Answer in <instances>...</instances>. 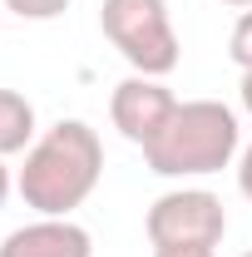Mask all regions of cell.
Segmentation results:
<instances>
[{
	"instance_id": "obj_13",
	"label": "cell",
	"mask_w": 252,
	"mask_h": 257,
	"mask_svg": "<svg viewBox=\"0 0 252 257\" xmlns=\"http://www.w3.org/2000/svg\"><path fill=\"white\" fill-rule=\"evenodd\" d=\"M222 5H237V10H252V0H222Z\"/></svg>"
},
{
	"instance_id": "obj_4",
	"label": "cell",
	"mask_w": 252,
	"mask_h": 257,
	"mask_svg": "<svg viewBox=\"0 0 252 257\" xmlns=\"http://www.w3.org/2000/svg\"><path fill=\"white\" fill-rule=\"evenodd\" d=\"M144 232L149 247H218L227 237V208L208 188H168L154 198Z\"/></svg>"
},
{
	"instance_id": "obj_11",
	"label": "cell",
	"mask_w": 252,
	"mask_h": 257,
	"mask_svg": "<svg viewBox=\"0 0 252 257\" xmlns=\"http://www.w3.org/2000/svg\"><path fill=\"white\" fill-rule=\"evenodd\" d=\"M237 94H242V109L252 114V69H242V84H237Z\"/></svg>"
},
{
	"instance_id": "obj_15",
	"label": "cell",
	"mask_w": 252,
	"mask_h": 257,
	"mask_svg": "<svg viewBox=\"0 0 252 257\" xmlns=\"http://www.w3.org/2000/svg\"><path fill=\"white\" fill-rule=\"evenodd\" d=\"M0 15H5V5H0Z\"/></svg>"
},
{
	"instance_id": "obj_14",
	"label": "cell",
	"mask_w": 252,
	"mask_h": 257,
	"mask_svg": "<svg viewBox=\"0 0 252 257\" xmlns=\"http://www.w3.org/2000/svg\"><path fill=\"white\" fill-rule=\"evenodd\" d=\"M237 257H252V252H237Z\"/></svg>"
},
{
	"instance_id": "obj_6",
	"label": "cell",
	"mask_w": 252,
	"mask_h": 257,
	"mask_svg": "<svg viewBox=\"0 0 252 257\" xmlns=\"http://www.w3.org/2000/svg\"><path fill=\"white\" fill-rule=\"evenodd\" d=\"M0 257H94V237L74 218H35L0 237Z\"/></svg>"
},
{
	"instance_id": "obj_2",
	"label": "cell",
	"mask_w": 252,
	"mask_h": 257,
	"mask_svg": "<svg viewBox=\"0 0 252 257\" xmlns=\"http://www.w3.org/2000/svg\"><path fill=\"white\" fill-rule=\"evenodd\" d=\"M237 154H242V124L237 109H227L222 99H178L158 139L144 144V163L158 178H208L232 168Z\"/></svg>"
},
{
	"instance_id": "obj_8",
	"label": "cell",
	"mask_w": 252,
	"mask_h": 257,
	"mask_svg": "<svg viewBox=\"0 0 252 257\" xmlns=\"http://www.w3.org/2000/svg\"><path fill=\"white\" fill-rule=\"evenodd\" d=\"M10 15H20V20H35V25H45V20H60L64 10L74 5V0H0Z\"/></svg>"
},
{
	"instance_id": "obj_10",
	"label": "cell",
	"mask_w": 252,
	"mask_h": 257,
	"mask_svg": "<svg viewBox=\"0 0 252 257\" xmlns=\"http://www.w3.org/2000/svg\"><path fill=\"white\" fill-rule=\"evenodd\" d=\"M237 188H242V198L252 203V144L237 154Z\"/></svg>"
},
{
	"instance_id": "obj_9",
	"label": "cell",
	"mask_w": 252,
	"mask_h": 257,
	"mask_svg": "<svg viewBox=\"0 0 252 257\" xmlns=\"http://www.w3.org/2000/svg\"><path fill=\"white\" fill-rule=\"evenodd\" d=\"M227 60L237 64V69H252V10L237 15V25L227 35Z\"/></svg>"
},
{
	"instance_id": "obj_12",
	"label": "cell",
	"mask_w": 252,
	"mask_h": 257,
	"mask_svg": "<svg viewBox=\"0 0 252 257\" xmlns=\"http://www.w3.org/2000/svg\"><path fill=\"white\" fill-rule=\"evenodd\" d=\"M10 188H15V178H10V168H5V159H0V208H5V198H10Z\"/></svg>"
},
{
	"instance_id": "obj_7",
	"label": "cell",
	"mask_w": 252,
	"mask_h": 257,
	"mask_svg": "<svg viewBox=\"0 0 252 257\" xmlns=\"http://www.w3.org/2000/svg\"><path fill=\"white\" fill-rule=\"evenodd\" d=\"M35 144V104L20 89H0V159L25 154Z\"/></svg>"
},
{
	"instance_id": "obj_3",
	"label": "cell",
	"mask_w": 252,
	"mask_h": 257,
	"mask_svg": "<svg viewBox=\"0 0 252 257\" xmlns=\"http://www.w3.org/2000/svg\"><path fill=\"white\" fill-rule=\"evenodd\" d=\"M99 30L104 40L129 60L134 74H173L178 69V30L168 15V0H104L99 5Z\"/></svg>"
},
{
	"instance_id": "obj_5",
	"label": "cell",
	"mask_w": 252,
	"mask_h": 257,
	"mask_svg": "<svg viewBox=\"0 0 252 257\" xmlns=\"http://www.w3.org/2000/svg\"><path fill=\"white\" fill-rule=\"evenodd\" d=\"M173 109H178V94L154 79V74H129L114 84V94H109V124L124 134L129 144H154L158 128L173 119Z\"/></svg>"
},
{
	"instance_id": "obj_1",
	"label": "cell",
	"mask_w": 252,
	"mask_h": 257,
	"mask_svg": "<svg viewBox=\"0 0 252 257\" xmlns=\"http://www.w3.org/2000/svg\"><path fill=\"white\" fill-rule=\"evenodd\" d=\"M104 178V139L84 119H60L25 149L15 188L40 218H69Z\"/></svg>"
}]
</instances>
